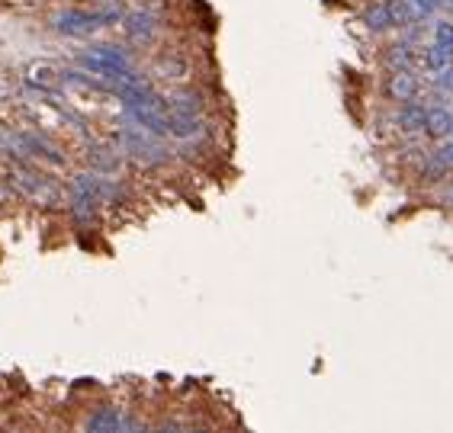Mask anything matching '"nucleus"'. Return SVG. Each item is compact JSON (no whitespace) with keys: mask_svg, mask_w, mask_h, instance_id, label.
<instances>
[{"mask_svg":"<svg viewBox=\"0 0 453 433\" xmlns=\"http://www.w3.org/2000/svg\"><path fill=\"white\" fill-rule=\"evenodd\" d=\"M418 90H421V81L411 74V67L392 71V74H389V81H386L389 100H395V103H411L415 97H418Z\"/></svg>","mask_w":453,"mask_h":433,"instance_id":"6","label":"nucleus"},{"mask_svg":"<svg viewBox=\"0 0 453 433\" xmlns=\"http://www.w3.org/2000/svg\"><path fill=\"white\" fill-rule=\"evenodd\" d=\"M437 158L444 161V164H447V167H453V142H447V145H444V148L437 151Z\"/></svg>","mask_w":453,"mask_h":433,"instance_id":"20","label":"nucleus"},{"mask_svg":"<svg viewBox=\"0 0 453 433\" xmlns=\"http://www.w3.org/2000/svg\"><path fill=\"white\" fill-rule=\"evenodd\" d=\"M170 116H202V97L196 90H180L168 97Z\"/></svg>","mask_w":453,"mask_h":433,"instance_id":"10","label":"nucleus"},{"mask_svg":"<svg viewBox=\"0 0 453 433\" xmlns=\"http://www.w3.org/2000/svg\"><path fill=\"white\" fill-rule=\"evenodd\" d=\"M10 186L19 190L23 196H29L35 206H49V209L65 206V193L58 190V183H51L45 174H35V170H29L23 164L10 167Z\"/></svg>","mask_w":453,"mask_h":433,"instance_id":"1","label":"nucleus"},{"mask_svg":"<svg viewBox=\"0 0 453 433\" xmlns=\"http://www.w3.org/2000/svg\"><path fill=\"white\" fill-rule=\"evenodd\" d=\"M437 83H440V90H450V93H453V67H450V65H447L444 71H440Z\"/></svg>","mask_w":453,"mask_h":433,"instance_id":"19","label":"nucleus"},{"mask_svg":"<svg viewBox=\"0 0 453 433\" xmlns=\"http://www.w3.org/2000/svg\"><path fill=\"white\" fill-rule=\"evenodd\" d=\"M10 199V190H7V186H3V183H0V206H3V202H7Z\"/></svg>","mask_w":453,"mask_h":433,"instance_id":"21","label":"nucleus"},{"mask_svg":"<svg viewBox=\"0 0 453 433\" xmlns=\"http://www.w3.org/2000/svg\"><path fill=\"white\" fill-rule=\"evenodd\" d=\"M386 61H389V67H392V71H402V67H411L415 51H411L408 42H399V45H392V49H389Z\"/></svg>","mask_w":453,"mask_h":433,"instance_id":"17","label":"nucleus"},{"mask_svg":"<svg viewBox=\"0 0 453 433\" xmlns=\"http://www.w3.org/2000/svg\"><path fill=\"white\" fill-rule=\"evenodd\" d=\"M363 23L373 29V33H383V29H389L392 23V7H389V0L386 3H376V7H369L367 13H363Z\"/></svg>","mask_w":453,"mask_h":433,"instance_id":"15","label":"nucleus"},{"mask_svg":"<svg viewBox=\"0 0 453 433\" xmlns=\"http://www.w3.org/2000/svg\"><path fill=\"white\" fill-rule=\"evenodd\" d=\"M424 132H428L431 138H447V135H453V113L447 106L424 109Z\"/></svg>","mask_w":453,"mask_h":433,"instance_id":"9","label":"nucleus"},{"mask_svg":"<svg viewBox=\"0 0 453 433\" xmlns=\"http://www.w3.org/2000/svg\"><path fill=\"white\" fill-rule=\"evenodd\" d=\"M437 45H444L453 55V23H437Z\"/></svg>","mask_w":453,"mask_h":433,"instance_id":"18","label":"nucleus"},{"mask_svg":"<svg viewBox=\"0 0 453 433\" xmlns=\"http://www.w3.org/2000/svg\"><path fill=\"white\" fill-rule=\"evenodd\" d=\"M0 151L13 158L17 164H26V161H33L29 154V145H26V135L23 132H0Z\"/></svg>","mask_w":453,"mask_h":433,"instance_id":"11","label":"nucleus"},{"mask_svg":"<svg viewBox=\"0 0 453 433\" xmlns=\"http://www.w3.org/2000/svg\"><path fill=\"white\" fill-rule=\"evenodd\" d=\"M421 61H424V67H428V71H444V67L453 61V55L444 49V45H437V42H434L431 49H424Z\"/></svg>","mask_w":453,"mask_h":433,"instance_id":"16","label":"nucleus"},{"mask_svg":"<svg viewBox=\"0 0 453 433\" xmlns=\"http://www.w3.org/2000/svg\"><path fill=\"white\" fill-rule=\"evenodd\" d=\"M122 145H126V151H132L138 161H145V164H161V161L170 158L168 151H164V145L158 142V135L145 132V129H138V125H126Z\"/></svg>","mask_w":453,"mask_h":433,"instance_id":"2","label":"nucleus"},{"mask_svg":"<svg viewBox=\"0 0 453 433\" xmlns=\"http://www.w3.org/2000/svg\"><path fill=\"white\" fill-rule=\"evenodd\" d=\"M154 74L164 77V81H184L190 74V67H186L184 58H177V55H161L154 61Z\"/></svg>","mask_w":453,"mask_h":433,"instance_id":"14","label":"nucleus"},{"mask_svg":"<svg viewBox=\"0 0 453 433\" xmlns=\"http://www.w3.org/2000/svg\"><path fill=\"white\" fill-rule=\"evenodd\" d=\"M122 26L132 42H151L154 33H158V23L151 17L148 10H132V13H122Z\"/></svg>","mask_w":453,"mask_h":433,"instance_id":"7","label":"nucleus"},{"mask_svg":"<svg viewBox=\"0 0 453 433\" xmlns=\"http://www.w3.org/2000/svg\"><path fill=\"white\" fill-rule=\"evenodd\" d=\"M206 132V122L200 116H170L168 122V135L174 138H200Z\"/></svg>","mask_w":453,"mask_h":433,"instance_id":"12","label":"nucleus"},{"mask_svg":"<svg viewBox=\"0 0 453 433\" xmlns=\"http://www.w3.org/2000/svg\"><path fill=\"white\" fill-rule=\"evenodd\" d=\"M395 125L402 132H421L424 129V106L418 103H402V109L395 113Z\"/></svg>","mask_w":453,"mask_h":433,"instance_id":"13","label":"nucleus"},{"mask_svg":"<svg viewBox=\"0 0 453 433\" xmlns=\"http://www.w3.org/2000/svg\"><path fill=\"white\" fill-rule=\"evenodd\" d=\"M138 420L126 417L119 408H100L93 417H87V430L93 433H113V430H138Z\"/></svg>","mask_w":453,"mask_h":433,"instance_id":"4","label":"nucleus"},{"mask_svg":"<svg viewBox=\"0 0 453 433\" xmlns=\"http://www.w3.org/2000/svg\"><path fill=\"white\" fill-rule=\"evenodd\" d=\"M84 161L90 164L93 174H116L119 167H122V158L116 154V148L113 145H100V142H87Z\"/></svg>","mask_w":453,"mask_h":433,"instance_id":"5","label":"nucleus"},{"mask_svg":"<svg viewBox=\"0 0 453 433\" xmlns=\"http://www.w3.org/2000/svg\"><path fill=\"white\" fill-rule=\"evenodd\" d=\"M26 81L33 87H39V90H58L61 71L55 65H49V61H35V65L26 67Z\"/></svg>","mask_w":453,"mask_h":433,"instance_id":"8","label":"nucleus"},{"mask_svg":"<svg viewBox=\"0 0 453 433\" xmlns=\"http://www.w3.org/2000/svg\"><path fill=\"white\" fill-rule=\"evenodd\" d=\"M51 23L61 35H74V39H87L93 29H100V17L87 13V10H61Z\"/></svg>","mask_w":453,"mask_h":433,"instance_id":"3","label":"nucleus"}]
</instances>
